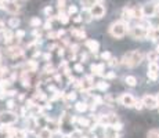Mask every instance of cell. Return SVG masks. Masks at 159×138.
Segmentation results:
<instances>
[{
  "instance_id": "18",
  "label": "cell",
  "mask_w": 159,
  "mask_h": 138,
  "mask_svg": "<svg viewBox=\"0 0 159 138\" xmlns=\"http://www.w3.org/2000/svg\"><path fill=\"white\" fill-rule=\"evenodd\" d=\"M122 17H123V20H126V21H130V20H133V8H127V7H125L123 8V11H122Z\"/></svg>"
},
{
  "instance_id": "33",
  "label": "cell",
  "mask_w": 159,
  "mask_h": 138,
  "mask_svg": "<svg viewBox=\"0 0 159 138\" xmlns=\"http://www.w3.org/2000/svg\"><path fill=\"white\" fill-rule=\"evenodd\" d=\"M133 17L134 18H143V11H141V7H136L133 8Z\"/></svg>"
},
{
  "instance_id": "2",
  "label": "cell",
  "mask_w": 159,
  "mask_h": 138,
  "mask_svg": "<svg viewBox=\"0 0 159 138\" xmlns=\"http://www.w3.org/2000/svg\"><path fill=\"white\" fill-rule=\"evenodd\" d=\"M18 120V115L13 110H3L0 112V124L3 126H13Z\"/></svg>"
},
{
  "instance_id": "10",
  "label": "cell",
  "mask_w": 159,
  "mask_h": 138,
  "mask_svg": "<svg viewBox=\"0 0 159 138\" xmlns=\"http://www.w3.org/2000/svg\"><path fill=\"white\" fill-rule=\"evenodd\" d=\"M6 54H7L8 57H11V58L22 57L24 50H22V47H20V46H10V47L7 48V51H6Z\"/></svg>"
},
{
  "instance_id": "20",
  "label": "cell",
  "mask_w": 159,
  "mask_h": 138,
  "mask_svg": "<svg viewBox=\"0 0 159 138\" xmlns=\"http://www.w3.org/2000/svg\"><path fill=\"white\" fill-rule=\"evenodd\" d=\"M38 138H53V133L47 128H42L38 134Z\"/></svg>"
},
{
  "instance_id": "51",
  "label": "cell",
  "mask_w": 159,
  "mask_h": 138,
  "mask_svg": "<svg viewBox=\"0 0 159 138\" xmlns=\"http://www.w3.org/2000/svg\"><path fill=\"white\" fill-rule=\"evenodd\" d=\"M58 55H60V57H62V55H64V48L62 47L58 48Z\"/></svg>"
},
{
  "instance_id": "36",
  "label": "cell",
  "mask_w": 159,
  "mask_h": 138,
  "mask_svg": "<svg viewBox=\"0 0 159 138\" xmlns=\"http://www.w3.org/2000/svg\"><path fill=\"white\" fill-rule=\"evenodd\" d=\"M118 64H119V60L118 58H115V57H111L108 60V65L109 66H115V65H118Z\"/></svg>"
},
{
  "instance_id": "44",
  "label": "cell",
  "mask_w": 159,
  "mask_h": 138,
  "mask_svg": "<svg viewBox=\"0 0 159 138\" xmlns=\"http://www.w3.org/2000/svg\"><path fill=\"white\" fill-rule=\"evenodd\" d=\"M134 108L136 109H139V110H141L144 106H143V102L141 101H136V104H134Z\"/></svg>"
},
{
  "instance_id": "7",
  "label": "cell",
  "mask_w": 159,
  "mask_h": 138,
  "mask_svg": "<svg viewBox=\"0 0 159 138\" xmlns=\"http://www.w3.org/2000/svg\"><path fill=\"white\" fill-rule=\"evenodd\" d=\"M119 102H120L123 106H126V108H133L134 104H136V98L129 93H123L120 97H119Z\"/></svg>"
},
{
  "instance_id": "29",
  "label": "cell",
  "mask_w": 159,
  "mask_h": 138,
  "mask_svg": "<svg viewBox=\"0 0 159 138\" xmlns=\"http://www.w3.org/2000/svg\"><path fill=\"white\" fill-rule=\"evenodd\" d=\"M125 82H126V84L131 86V87H134V86L137 84V79L134 78V76H126V79H125Z\"/></svg>"
},
{
  "instance_id": "42",
  "label": "cell",
  "mask_w": 159,
  "mask_h": 138,
  "mask_svg": "<svg viewBox=\"0 0 159 138\" xmlns=\"http://www.w3.org/2000/svg\"><path fill=\"white\" fill-rule=\"evenodd\" d=\"M73 69H75L76 72L82 73V72H83V65H82V64H76V65L73 66Z\"/></svg>"
},
{
  "instance_id": "57",
  "label": "cell",
  "mask_w": 159,
  "mask_h": 138,
  "mask_svg": "<svg viewBox=\"0 0 159 138\" xmlns=\"http://www.w3.org/2000/svg\"><path fill=\"white\" fill-rule=\"evenodd\" d=\"M62 138H69V137H68V136H64V137H62Z\"/></svg>"
},
{
  "instance_id": "22",
  "label": "cell",
  "mask_w": 159,
  "mask_h": 138,
  "mask_svg": "<svg viewBox=\"0 0 159 138\" xmlns=\"http://www.w3.org/2000/svg\"><path fill=\"white\" fill-rule=\"evenodd\" d=\"M148 72H152V73L159 75V65L157 62H149L148 64Z\"/></svg>"
},
{
  "instance_id": "12",
  "label": "cell",
  "mask_w": 159,
  "mask_h": 138,
  "mask_svg": "<svg viewBox=\"0 0 159 138\" xmlns=\"http://www.w3.org/2000/svg\"><path fill=\"white\" fill-rule=\"evenodd\" d=\"M147 38L152 42H157L159 39V26H152L151 29L147 32Z\"/></svg>"
},
{
  "instance_id": "54",
  "label": "cell",
  "mask_w": 159,
  "mask_h": 138,
  "mask_svg": "<svg viewBox=\"0 0 159 138\" xmlns=\"http://www.w3.org/2000/svg\"><path fill=\"white\" fill-rule=\"evenodd\" d=\"M18 98H20L21 101H24V100H25V96H24V94H20V97H18Z\"/></svg>"
},
{
  "instance_id": "50",
  "label": "cell",
  "mask_w": 159,
  "mask_h": 138,
  "mask_svg": "<svg viewBox=\"0 0 159 138\" xmlns=\"http://www.w3.org/2000/svg\"><path fill=\"white\" fill-rule=\"evenodd\" d=\"M73 21H75V22H82V15H76V17L73 18Z\"/></svg>"
},
{
  "instance_id": "37",
  "label": "cell",
  "mask_w": 159,
  "mask_h": 138,
  "mask_svg": "<svg viewBox=\"0 0 159 138\" xmlns=\"http://www.w3.org/2000/svg\"><path fill=\"white\" fill-rule=\"evenodd\" d=\"M65 98H66V100H68V101H73V100H75V98H76V93H75V91H71V93H68V94H66Z\"/></svg>"
},
{
  "instance_id": "21",
  "label": "cell",
  "mask_w": 159,
  "mask_h": 138,
  "mask_svg": "<svg viewBox=\"0 0 159 138\" xmlns=\"http://www.w3.org/2000/svg\"><path fill=\"white\" fill-rule=\"evenodd\" d=\"M11 138H26V131L24 130H13Z\"/></svg>"
},
{
  "instance_id": "13",
  "label": "cell",
  "mask_w": 159,
  "mask_h": 138,
  "mask_svg": "<svg viewBox=\"0 0 159 138\" xmlns=\"http://www.w3.org/2000/svg\"><path fill=\"white\" fill-rule=\"evenodd\" d=\"M104 68H105V65L104 64H98V65H96V64H93L91 65V72L94 73V75H97V76H104L105 73H104Z\"/></svg>"
},
{
  "instance_id": "30",
  "label": "cell",
  "mask_w": 159,
  "mask_h": 138,
  "mask_svg": "<svg viewBox=\"0 0 159 138\" xmlns=\"http://www.w3.org/2000/svg\"><path fill=\"white\" fill-rule=\"evenodd\" d=\"M40 25H42V21H40V18H39V17H33L32 20H30V26L39 28Z\"/></svg>"
},
{
  "instance_id": "46",
  "label": "cell",
  "mask_w": 159,
  "mask_h": 138,
  "mask_svg": "<svg viewBox=\"0 0 159 138\" xmlns=\"http://www.w3.org/2000/svg\"><path fill=\"white\" fill-rule=\"evenodd\" d=\"M48 39H58V32H50L47 35Z\"/></svg>"
},
{
  "instance_id": "28",
  "label": "cell",
  "mask_w": 159,
  "mask_h": 138,
  "mask_svg": "<svg viewBox=\"0 0 159 138\" xmlns=\"http://www.w3.org/2000/svg\"><path fill=\"white\" fill-rule=\"evenodd\" d=\"M147 138H159V130L158 128H152L147 133Z\"/></svg>"
},
{
  "instance_id": "8",
  "label": "cell",
  "mask_w": 159,
  "mask_h": 138,
  "mask_svg": "<svg viewBox=\"0 0 159 138\" xmlns=\"http://www.w3.org/2000/svg\"><path fill=\"white\" fill-rule=\"evenodd\" d=\"M3 10H6L10 14H17L20 11V6L14 0H3Z\"/></svg>"
},
{
  "instance_id": "24",
  "label": "cell",
  "mask_w": 159,
  "mask_h": 138,
  "mask_svg": "<svg viewBox=\"0 0 159 138\" xmlns=\"http://www.w3.org/2000/svg\"><path fill=\"white\" fill-rule=\"evenodd\" d=\"M75 108H76L78 112H86V110L89 109V106H87L86 102H76Z\"/></svg>"
},
{
  "instance_id": "41",
  "label": "cell",
  "mask_w": 159,
  "mask_h": 138,
  "mask_svg": "<svg viewBox=\"0 0 159 138\" xmlns=\"http://www.w3.org/2000/svg\"><path fill=\"white\" fill-rule=\"evenodd\" d=\"M104 100L101 97H94V105H102Z\"/></svg>"
},
{
  "instance_id": "53",
  "label": "cell",
  "mask_w": 159,
  "mask_h": 138,
  "mask_svg": "<svg viewBox=\"0 0 159 138\" xmlns=\"http://www.w3.org/2000/svg\"><path fill=\"white\" fill-rule=\"evenodd\" d=\"M44 13H46V14H50V13H51V8H50V7H46V8H44Z\"/></svg>"
},
{
  "instance_id": "39",
  "label": "cell",
  "mask_w": 159,
  "mask_h": 138,
  "mask_svg": "<svg viewBox=\"0 0 159 138\" xmlns=\"http://www.w3.org/2000/svg\"><path fill=\"white\" fill-rule=\"evenodd\" d=\"M76 13H78V7H76V6H71V7L68 8V15H72Z\"/></svg>"
},
{
  "instance_id": "47",
  "label": "cell",
  "mask_w": 159,
  "mask_h": 138,
  "mask_svg": "<svg viewBox=\"0 0 159 138\" xmlns=\"http://www.w3.org/2000/svg\"><path fill=\"white\" fill-rule=\"evenodd\" d=\"M104 76H105V79H115L116 78L115 72H108L107 75H104Z\"/></svg>"
},
{
  "instance_id": "19",
  "label": "cell",
  "mask_w": 159,
  "mask_h": 138,
  "mask_svg": "<svg viewBox=\"0 0 159 138\" xmlns=\"http://www.w3.org/2000/svg\"><path fill=\"white\" fill-rule=\"evenodd\" d=\"M14 40V33L11 32V30H4V32H3V42L4 43H11Z\"/></svg>"
},
{
  "instance_id": "31",
  "label": "cell",
  "mask_w": 159,
  "mask_h": 138,
  "mask_svg": "<svg viewBox=\"0 0 159 138\" xmlns=\"http://www.w3.org/2000/svg\"><path fill=\"white\" fill-rule=\"evenodd\" d=\"M78 123L82 126V127H90V120L84 118H79L78 119Z\"/></svg>"
},
{
  "instance_id": "16",
  "label": "cell",
  "mask_w": 159,
  "mask_h": 138,
  "mask_svg": "<svg viewBox=\"0 0 159 138\" xmlns=\"http://www.w3.org/2000/svg\"><path fill=\"white\" fill-rule=\"evenodd\" d=\"M36 69H38V64L33 60L25 62V72H36Z\"/></svg>"
},
{
  "instance_id": "9",
  "label": "cell",
  "mask_w": 159,
  "mask_h": 138,
  "mask_svg": "<svg viewBox=\"0 0 159 138\" xmlns=\"http://www.w3.org/2000/svg\"><path fill=\"white\" fill-rule=\"evenodd\" d=\"M143 17H154L157 14V6L154 3H147L141 7Z\"/></svg>"
},
{
  "instance_id": "5",
  "label": "cell",
  "mask_w": 159,
  "mask_h": 138,
  "mask_svg": "<svg viewBox=\"0 0 159 138\" xmlns=\"http://www.w3.org/2000/svg\"><path fill=\"white\" fill-rule=\"evenodd\" d=\"M89 11H90L91 18H97V20H100V18H102L105 15V7H104L101 3H96L94 6H91L89 8Z\"/></svg>"
},
{
  "instance_id": "17",
  "label": "cell",
  "mask_w": 159,
  "mask_h": 138,
  "mask_svg": "<svg viewBox=\"0 0 159 138\" xmlns=\"http://www.w3.org/2000/svg\"><path fill=\"white\" fill-rule=\"evenodd\" d=\"M71 35H72L75 39H78V40H82V39H86V33H84V30L72 29V30H71Z\"/></svg>"
},
{
  "instance_id": "11",
  "label": "cell",
  "mask_w": 159,
  "mask_h": 138,
  "mask_svg": "<svg viewBox=\"0 0 159 138\" xmlns=\"http://www.w3.org/2000/svg\"><path fill=\"white\" fill-rule=\"evenodd\" d=\"M93 86H94V80H93L91 76H86L83 80H80V87H82L83 91H89Z\"/></svg>"
},
{
  "instance_id": "3",
  "label": "cell",
  "mask_w": 159,
  "mask_h": 138,
  "mask_svg": "<svg viewBox=\"0 0 159 138\" xmlns=\"http://www.w3.org/2000/svg\"><path fill=\"white\" fill-rule=\"evenodd\" d=\"M126 25H125L123 22H120V21H118V22H114L109 28V32H111V35L114 36L116 39H120L123 38L125 35H126Z\"/></svg>"
},
{
  "instance_id": "55",
  "label": "cell",
  "mask_w": 159,
  "mask_h": 138,
  "mask_svg": "<svg viewBox=\"0 0 159 138\" xmlns=\"http://www.w3.org/2000/svg\"><path fill=\"white\" fill-rule=\"evenodd\" d=\"M155 51H157V53H158V54H159V44H158V46H157V50H155Z\"/></svg>"
},
{
  "instance_id": "43",
  "label": "cell",
  "mask_w": 159,
  "mask_h": 138,
  "mask_svg": "<svg viewBox=\"0 0 159 138\" xmlns=\"http://www.w3.org/2000/svg\"><path fill=\"white\" fill-rule=\"evenodd\" d=\"M15 106V102H14V100H8L7 101V108H8V110H11Z\"/></svg>"
},
{
  "instance_id": "34",
  "label": "cell",
  "mask_w": 159,
  "mask_h": 138,
  "mask_svg": "<svg viewBox=\"0 0 159 138\" xmlns=\"http://www.w3.org/2000/svg\"><path fill=\"white\" fill-rule=\"evenodd\" d=\"M108 87H109V84H108V83H105V82H98V83H97V88H98L100 91L108 90Z\"/></svg>"
},
{
  "instance_id": "38",
  "label": "cell",
  "mask_w": 159,
  "mask_h": 138,
  "mask_svg": "<svg viewBox=\"0 0 159 138\" xmlns=\"http://www.w3.org/2000/svg\"><path fill=\"white\" fill-rule=\"evenodd\" d=\"M53 72H56L53 65H47V66L44 68V73H47V75H50V73H53Z\"/></svg>"
},
{
  "instance_id": "23",
  "label": "cell",
  "mask_w": 159,
  "mask_h": 138,
  "mask_svg": "<svg viewBox=\"0 0 159 138\" xmlns=\"http://www.w3.org/2000/svg\"><path fill=\"white\" fill-rule=\"evenodd\" d=\"M147 58H148L149 62H157L158 58H159V54L157 53V51H151V53L147 54Z\"/></svg>"
},
{
  "instance_id": "14",
  "label": "cell",
  "mask_w": 159,
  "mask_h": 138,
  "mask_svg": "<svg viewBox=\"0 0 159 138\" xmlns=\"http://www.w3.org/2000/svg\"><path fill=\"white\" fill-rule=\"evenodd\" d=\"M13 128L10 126H2L0 127V138H11Z\"/></svg>"
},
{
  "instance_id": "56",
  "label": "cell",
  "mask_w": 159,
  "mask_h": 138,
  "mask_svg": "<svg viewBox=\"0 0 159 138\" xmlns=\"http://www.w3.org/2000/svg\"><path fill=\"white\" fill-rule=\"evenodd\" d=\"M157 100H158V102H159V93H158V96H157Z\"/></svg>"
},
{
  "instance_id": "58",
  "label": "cell",
  "mask_w": 159,
  "mask_h": 138,
  "mask_svg": "<svg viewBox=\"0 0 159 138\" xmlns=\"http://www.w3.org/2000/svg\"><path fill=\"white\" fill-rule=\"evenodd\" d=\"M158 106H159V105H158Z\"/></svg>"
},
{
  "instance_id": "40",
  "label": "cell",
  "mask_w": 159,
  "mask_h": 138,
  "mask_svg": "<svg viewBox=\"0 0 159 138\" xmlns=\"http://www.w3.org/2000/svg\"><path fill=\"white\" fill-rule=\"evenodd\" d=\"M24 36H25V32H24V30H17V32H15V35H14V38H17V39H22Z\"/></svg>"
},
{
  "instance_id": "52",
  "label": "cell",
  "mask_w": 159,
  "mask_h": 138,
  "mask_svg": "<svg viewBox=\"0 0 159 138\" xmlns=\"http://www.w3.org/2000/svg\"><path fill=\"white\" fill-rule=\"evenodd\" d=\"M50 58H51V54H48V53H47V54H44V60H46V61H48Z\"/></svg>"
},
{
  "instance_id": "25",
  "label": "cell",
  "mask_w": 159,
  "mask_h": 138,
  "mask_svg": "<svg viewBox=\"0 0 159 138\" xmlns=\"http://www.w3.org/2000/svg\"><path fill=\"white\" fill-rule=\"evenodd\" d=\"M80 3H82V6H83L84 10H89L91 6L96 4V0H80Z\"/></svg>"
},
{
  "instance_id": "45",
  "label": "cell",
  "mask_w": 159,
  "mask_h": 138,
  "mask_svg": "<svg viewBox=\"0 0 159 138\" xmlns=\"http://www.w3.org/2000/svg\"><path fill=\"white\" fill-rule=\"evenodd\" d=\"M101 58H102V60H105V61H108L109 58H111V53L105 51V53H102V54H101Z\"/></svg>"
},
{
  "instance_id": "27",
  "label": "cell",
  "mask_w": 159,
  "mask_h": 138,
  "mask_svg": "<svg viewBox=\"0 0 159 138\" xmlns=\"http://www.w3.org/2000/svg\"><path fill=\"white\" fill-rule=\"evenodd\" d=\"M58 21H60L61 24H68L69 22V15L64 14V13H60L58 14Z\"/></svg>"
},
{
  "instance_id": "26",
  "label": "cell",
  "mask_w": 159,
  "mask_h": 138,
  "mask_svg": "<svg viewBox=\"0 0 159 138\" xmlns=\"http://www.w3.org/2000/svg\"><path fill=\"white\" fill-rule=\"evenodd\" d=\"M8 26L10 28H18L20 26V20H18L17 17H11L10 20H8Z\"/></svg>"
},
{
  "instance_id": "6",
  "label": "cell",
  "mask_w": 159,
  "mask_h": 138,
  "mask_svg": "<svg viewBox=\"0 0 159 138\" xmlns=\"http://www.w3.org/2000/svg\"><path fill=\"white\" fill-rule=\"evenodd\" d=\"M141 102H143V106H144V108H148V109H157L158 105H159L157 97L149 96V94H145V96L143 97Z\"/></svg>"
},
{
  "instance_id": "35",
  "label": "cell",
  "mask_w": 159,
  "mask_h": 138,
  "mask_svg": "<svg viewBox=\"0 0 159 138\" xmlns=\"http://www.w3.org/2000/svg\"><path fill=\"white\" fill-rule=\"evenodd\" d=\"M82 21H86V22H90L91 21V15H90V11L89 10L83 11V14H82Z\"/></svg>"
},
{
  "instance_id": "32",
  "label": "cell",
  "mask_w": 159,
  "mask_h": 138,
  "mask_svg": "<svg viewBox=\"0 0 159 138\" xmlns=\"http://www.w3.org/2000/svg\"><path fill=\"white\" fill-rule=\"evenodd\" d=\"M68 137L69 138H83V133H82L80 130H73Z\"/></svg>"
},
{
  "instance_id": "48",
  "label": "cell",
  "mask_w": 159,
  "mask_h": 138,
  "mask_svg": "<svg viewBox=\"0 0 159 138\" xmlns=\"http://www.w3.org/2000/svg\"><path fill=\"white\" fill-rule=\"evenodd\" d=\"M51 28H53V25H51V22H50V21H47V22L44 24V29H51Z\"/></svg>"
},
{
  "instance_id": "49",
  "label": "cell",
  "mask_w": 159,
  "mask_h": 138,
  "mask_svg": "<svg viewBox=\"0 0 159 138\" xmlns=\"http://www.w3.org/2000/svg\"><path fill=\"white\" fill-rule=\"evenodd\" d=\"M64 6H65V0H58V7L62 8Z\"/></svg>"
},
{
  "instance_id": "4",
  "label": "cell",
  "mask_w": 159,
  "mask_h": 138,
  "mask_svg": "<svg viewBox=\"0 0 159 138\" xmlns=\"http://www.w3.org/2000/svg\"><path fill=\"white\" fill-rule=\"evenodd\" d=\"M147 32H148V29L145 26L136 25L130 29V36L133 39H136V40H143V39L147 38Z\"/></svg>"
},
{
  "instance_id": "1",
  "label": "cell",
  "mask_w": 159,
  "mask_h": 138,
  "mask_svg": "<svg viewBox=\"0 0 159 138\" xmlns=\"http://www.w3.org/2000/svg\"><path fill=\"white\" fill-rule=\"evenodd\" d=\"M143 58H144V55H143L141 51L133 50V51H129V53H126L123 55L122 64H123L125 66H127V68H136L137 65L141 64Z\"/></svg>"
},
{
  "instance_id": "15",
  "label": "cell",
  "mask_w": 159,
  "mask_h": 138,
  "mask_svg": "<svg viewBox=\"0 0 159 138\" xmlns=\"http://www.w3.org/2000/svg\"><path fill=\"white\" fill-rule=\"evenodd\" d=\"M86 47H87L90 51L96 53V51H98L100 44H98V42H96V40H86Z\"/></svg>"
}]
</instances>
